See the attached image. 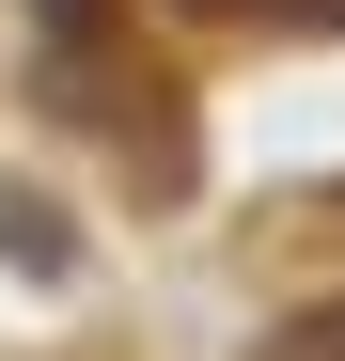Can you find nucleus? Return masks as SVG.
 <instances>
[{"mask_svg":"<svg viewBox=\"0 0 345 361\" xmlns=\"http://www.w3.org/2000/svg\"><path fill=\"white\" fill-rule=\"evenodd\" d=\"M0 252H32V267H63V220H47V204H0Z\"/></svg>","mask_w":345,"mask_h":361,"instance_id":"f03ea898","label":"nucleus"},{"mask_svg":"<svg viewBox=\"0 0 345 361\" xmlns=\"http://www.w3.org/2000/svg\"><path fill=\"white\" fill-rule=\"evenodd\" d=\"M267 361H345V298H314V314H282V330H267Z\"/></svg>","mask_w":345,"mask_h":361,"instance_id":"f257e3e1","label":"nucleus"}]
</instances>
